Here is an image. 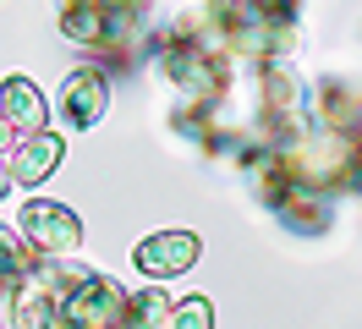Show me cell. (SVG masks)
Masks as SVG:
<instances>
[{
  "mask_svg": "<svg viewBox=\"0 0 362 329\" xmlns=\"http://www.w3.org/2000/svg\"><path fill=\"white\" fill-rule=\"evenodd\" d=\"M115 329H127V324H115Z\"/></svg>",
  "mask_w": 362,
  "mask_h": 329,
  "instance_id": "obj_15",
  "label": "cell"
},
{
  "mask_svg": "<svg viewBox=\"0 0 362 329\" xmlns=\"http://www.w3.org/2000/svg\"><path fill=\"white\" fill-rule=\"evenodd\" d=\"M0 115H6L11 137H33V132H45L49 105H45V93H39V83H33L28 71H11V77L0 83Z\"/></svg>",
  "mask_w": 362,
  "mask_h": 329,
  "instance_id": "obj_9",
  "label": "cell"
},
{
  "mask_svg": "<svg viewBox=\"0 0 362 329\" xmlns=\"http://www.w3.org/2000/svg\"><path fill=\"white\" fill-rule=\"evenodd\" d=\"M313 88L308 77L291 66V55L280 61H264V77H258V137L280 149V143H296L302 132H313Z\"/></svg>",
  "mask_w": 362,
  "mask_h": 329,
  "instance_id": "obj_3",
  "label": "cell"
},
{
  "mask_svg": "<svg viewBox=\"0 0 362 329\" xmlns=\"http://www.w3.org/2000/svg\"><path fill=\"white\" fill-rule=\"evenodd\" d=\"M159 71L176 88V105H170V127L181 137H192L198 149L214 143L220 127V110H226L230 77H236V55L209 33L204 17H181L165 44H159Z\"/></svg>",
  "mask_w": 362,
  "mask_h": 329,
  "instance_id": "obj_1",
  "label": "cell"
},
{
  "mask_svg": "<svg viewBox=\"0 0 362 329\" xmlns=\"http://www.w3.org/2000/svg\"><path fill=\"white\" fill-rule=\"evenodd\" d=\"M11 192V171H6V154H0V197Z\"/></svg>",
  "mask_w": 362,
  "mask_h": 329,
  "instance_id": "obj_13",
  "label": "cell"
},
{
  "mask_svg": "<svg viewBox=\"0 0 362 329\" xmlns=\"http://www.w3.org/2000/svg\"><path fill=\"white\" fill-rule=\"evenodd\" d=\"M105 105H110V77L99 66H71L61 77V121L71 132H88L105 121Z\"/></svg>",
  "mask_w": 362,
  "mask_h": 329,
  "instance_id": "obj_7",
  "label": "cell"
},
{
  "mask_svg": "<svg viewBox=\"0 0 362 329\" xmlns=\"http://www.w3.org/2000/svg\"><path fill=\"white\" fill-rule=\"evenodd\" d=\"M209 33L242 61H280L296 50V22H302V0H209L204 6Z\"/></svg>",
  "mask_w": 362,
  "mask_h": 329,
  "instance_id": "obj_2",
  "label": "cell"
},
{
  "mask_svg": "<svg viewBox=\"0 0 362 329\" xmlns=\"http://www.w3.org/2000/svg\"><path fill=\"white\" fill-rule=\"evenodd\" d=\"M23 236L28 247H39L45 258H71L83 247V219L71 203H55V197H28L23 203Z\"/></svg>",
  "mask_w": 362,
  "mask_h": 329,
  "instance_id": "obj_5",
  "label": "cell"
},
{
  "mask_svg": "<svg viewBox=\"0 0 362 329\" xmlns=\"http://www.w3.org/2000/svg\"><path fill=\"white\" fill-rule=\"evenodd\" d=\"M11 149V127H6V115H0V154Z\"/></svg>",
  "mask_w": 362,
  "mask_h": 329,
  "instance_id": "obj_14",
  "label": "cell"
},
{
  "mask_svg": "<svg viewBox=\"0 0 362 329\" xmlns=\"http://www.w3.org/2000/svg\"><path fill=\"white\" fill-rule=\"evenodd\" d=\"M61 154H66L61 132H33V137H17V143L6 149L11 187H39V181H49V175H55V165H61Z\"/></svg>",
  "mask_w": 362,
  "mask_h": 329,
  "instance_id": "obj_8",
  "label": "cell"
},
{
  "mask_svg": "<svg viewBox=\"0 0 362 329\" xmlns=\"http://www.w3.org/2000/svg\"><path fill=\"white\" fill-rule=\"evenodd\" d=\"M165 313H170L165 285H143V291H127V313H121V324H127V329H159V324H165Z\"/></svg>",
  "mask_w": 362,
  "mask_h": 329,
  "instance_id": "obj_10",
  "label": "cell"
},
{
  "mask_svg": "<svg viewBox=\"0 0 362 329\" xmlns=\"http://www.w3.org/2000/svg\"><path fill=\"white\" fill-rule=\"evenodd\" d=\"M143 28V0H61V33L83 50L121 55Z\"/></svg>",
  "mask_w": 362,
  "mask_h": 329,
  "instance_id": "obj_4",
  "label": "cell"
},
{
  "mask_svg": "<svg viewBox=\"0 0 362 329\" xmlns=\"http://www.w3.org/2000/svg\"><path fill=\"white\" fill-rule=\"evenodd\" d=\"M137 269L148 275L154 285L176 280V275H187L192 263L204 258V236H192V231H154V236L137 241Z\"/></svg>",
  "mask_w": 362,
  "mask_h": 329,
  "instance_id": "obj_6",
  "label": "cell"
},
{
  "mask_svg": "<svg viewBox=\"0 0 362 329\" xmlns=\"http://www.w3.org/2000/svg\"><path fill=\"white\" fill-rule=\"evenodd\" d=\"M33 263H39V258L28 253V241L17 236V231H6V225H0V296H11V291L23 285Z\"/></svg>",
  "mask_w": 362,
  "mask_h": 329,
  "instance_id": "obj_11",
  "label": "cell"
},
{
  "mask_svg": "<svg viewBox=\"0 0 362 329\" xmlns=\"http://www.w3.org/2000/svg\"><path fill=\"white\" fill-rule=\"evenodd\" d=\"M159 329H214V302H209L204 291H192V296L170 302V313H165Z\"/></svg>",
  "mask_w": 362,
  "mask_h": 329,
  "instance_id": "obj_12",
  "label": "cell"
}]
</instances>
